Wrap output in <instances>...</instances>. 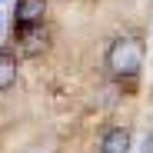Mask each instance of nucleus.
I'll list each match as a JSON object with an SVG mask.
<instances>
[{
  "label": "nucleus",
  "mask_w": 153,
  "mask_h": 153,
  "mask_svg": "<svg viewBox=\"0 0 153 153\" xmlns=\"http://www.w3.org/2000/svg\"><path fill=\"white\" fill-rule=\"evenodd\" d=\"M17 40L23 43V53H37V50L47 47V30H43V23H33V27H17Z\"/></svg>",
  "instance_id": "3"
},
{
  "label": "nucleus",
  "mask_w": 153,
  "mask_h": 153,
  "mask_svg": "<svg viewBox=\"0 0 153 153\" xmlns=\"http://www.w3.org/2000/svg\"><path fill=\"white\" fill-rule=\"evenodd\" d=\"M17 83V60L10 53H0V90H10Z\"/></svg>",
  "instance_id": "5"
},
{
  "label": "nucleus",
  "mask_w": 153,
  "mask_h": 153,
  "mask_svg": "<svg viewBox=\"0 0 153 153\" xmlns=\"http://www.w3.org/2000/svg\"><path fill=\"white\" fill-rule=\"evenodd\" d=\"M143 153H153V130L143 137Z\"/></svg>",
  "instance_id": "6"
},
{
  "label": "nucleus",
  "mask_w": 153,
  "mask_h": 153,
  "mask_svg": "<svg viewBox=\"0 0 153 153\" xmlns=\"http://www.w3.org/2000/svg\"><path fill=\"white\" fill-rule=\"evenodd\" d=\"M100 153H130V130L126 126H113L100 140Z\"/></svg>",
  "instance_id": "4"
},
{
  "label": "nucleus",
  "mask_w": 153,
  "mask_h": 153,
  "mask_svg": "<svg viewBox=\"0 0 153 153\" xmlns=\"http://www.w3.org/2000/svg\"><path fill=\"white\" fill-rule=\"evenodd\" d=\"M143 67V43L137 37H117L107 50V70L113 76H137Z\"/></svg>",
  "instance_id": "1"
},
{
  "label": "nucleus",
  "mask_w": 153,
  "mask_h": 153,
  "mask_svg": "<svg viewBox=\"0 0 153 153\" xmlns=\"http://www.w3.org/2000/svg\"><path fill=\"white\" fill-rule=\"evenodd\" d=\"M47 0H17V27H33L43 23Z\"/></svg>",
  "instance_id": "2"
}]
</instances>
